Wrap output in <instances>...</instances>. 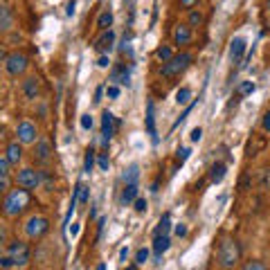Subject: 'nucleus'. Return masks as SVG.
<instances>
[{
	"mask_svg": "<svg viewBox=\"0 0 270 270\" xmlns=\"http://www.w3.org/2000/svg\"><path fill=\"white\" fill-rule=\"evenodd\" d=\"M245 38H241V36H236L232 38V43H230V59L234 61V63H239L241 59H243V54H245Z\"/></svg>",
	"mask_w": 270,
	"mask_h": 270,
	"instance_id": "obj_13",
	"label": "nucleus"
},
{
	"mask_svg": "<svg viewBox=\"0 0 270 270\" xmlns=\"http://www.w3.org/2000/svg\"><path fill=\"white\" fill-rule=\"evenodd\" d=\"M216 261L223 270H234L241 261V245L230 236L221 239L219 248H216Z\"/></svg>",
	"mask_w": 270,
	"mask_h": 270,
	"instance_id": "obj_2",
	"label": "nucleus"
},
{
	"mask_svg": "<svg viewBox=\"0 0 270 270\" xmlns=\"http://www.w3.org/2000/svg\"><path fill=\"white\" fill-rule=\"evenodd\" d=\"M12 23H14V18H12V9L5 5L3 9H0V30L3 32H9L12 30Z\"/></svg>",
	"mask_w": 270,
	"mask_h": 270,
	"instance_id": "obj_19",
	"label": "nucleus"
},
{
	"mask_svg": "<svg viewBox=\"0 0 270 270\" xmlns=\"http://www.w3.org/2000/svg\"><path fill=\"white\" fill-rule=\"evenodd\" d=\"M189 27H200L202 25V14L198 9H189V23H187Z\"/></svg>",
	"mask_w": 270,
	"mask_h": 270,
	"instance_id": "obj_27",
	"label": "nucleus"
},
{
	"mask_svg": "<svg viewBox=\"0 0 270 270\" xmlns=\"http://www.w3.org/2000/svg\"><path fill=\"white\" fill-rule=\"evenodd\" d=\"M21 90H23V97H25L27 101H32V99L38 97V93H41V84H38L36 77H27V79L23 81Z\"/></svg>",
	"mask_w": 270,
	"mask_h": 270,
	"instance_id": "obj_11",
	"label": "nucleus"
},
{
	"mask_svg": "<svg viewBox=\"0 0 270 270\" xmlns=\"http://www.w3.org/2000/svg\"><path fill=\"white\" fill-rule=\"evenodd\" d=\"M113 45H115V32L113 30L101 32V36L95 41V50L101 52V54H108V52L113 50Z\"/></svg>",
	"mask_w": 270,
	"mask_h": 270,
	"instance_id": "obj_10",
	"label": "nucleus"
},
{
	"mask_svg": "<svg viewBox=\"0 0 270 270\" xmlns=\"http://www.w3.org/2000/svg\"><path fill=\"white\" fill-rule=\"evenodd\" d=\"M97 65H99V68H108V65H110L108 54H101V56H99V61H97Z\"/></svg>",
	"mask_w": 270,
	"mask_h": 270,
	"instance_id": "obj_43",
	"label": "nucleus"
},
{
	"mask_svg": "<svg viewBox=\"0 0 270 270\" xmlns=\"http://www.w3.org/2000/svg\"><path fill=\"white\" fill-rule=\"evenodd\" d=\"M95 270H106V263H99V266L95 268Z\"/></svg>",
	"mask_w": 270,
	"mask_h": 270,
	"instance_id": "obj_53",
	"label": "nucleus"
},
{
	"mask_svg": "<svg viewBox=\"0 0 270 270\" xmlns=\"http://www.w3.org/2000/svg\"><path fill=\"white\" fill-rule=\"evenodd\" d=\"M200 138H202V128H200V126L191 128V133H189V140H191V142H200Z\"/></svg>",
	"mask_w": 270,
	"mask_h": 270,
	"instance_id": "obj_37",
	"label": "nucleus"
},
{
	"mask_svg": "<svg viewBox=\"0 0 270 270\" xmlns=\"http://www.w3.org/2000/svg\"><path fill=\"white\" fill-rule=\"evenodd\" d=\"M191 27L189 25H176V30H173V45H187V43H191Z\"/></svg>",
	"mask_w": 270,
	"mask_h": 270,
	"instance_id": "obj_12",
	"label": "nucleus"
},
{
	"mask_svg": "<svg viewBox=\"0 0 270 270\" xmlns=\"http://www.w3.org/2000/svg\"><path fill=\"white\" fill-rule=\"evenodd\" d=\"M250 93H254V84H252V81H241V84H239V97L250 95Z\"/></svg>",
	"mask_w": 270,
	"mask_h": 270,
	"instance_id": "obj_31",
	"label": "nucleus"
},
{
	"mask_svg": "<svg viewBox=\"0 0 270 270\" xmlns=\"http://www.w3.org/2000/svg\"><path fill=\"white\" fill-rule=\"evenodd\" d=\"M34 158H36L38 162H50L52 158V147L47 140H38L36 142V149H34Z\"/></svg>",
	"mask_w": 270,
	"mask_h": 270,
	"instance_id": "obj_14",
	"label": "nucleus"
},
{
	"mask_svg": "<svg viewBox=\"0 0 270 270\" xmlns=\"http://www.w3.org/2000/svg\"><path fill=\"white\" fill-rule=\"evenodd\" d=\"M257 185H259V189H270V169H259Z\"/></svg>",
	"mask_w": 270,
	"mask_h": 270,
	"instance_id": "obj_24",
	"label": "nucleus"
},
{
	"mask_svg": "<svg viewBox=\"0 0 270 270\" xmlns=\"http://www.w3.org/2000/svg\"><path fill=\"white\" fill-rule=\"evenodd\" d=\"M7 254L14 259V263L16 266H27V261H30V245L25 243V241H9L7 243Z\"/></svg>",
	"mask_w": 270,
	"mask_h": 270,
	"instance_id": "obj_5",
	"label": "nucleus"
},
{
	"mask_svg": "<svg viewBox=\"0 0 270 270\" xmlns=\"http://www.w3.org/2000/svg\"><path fill=\"white\" fill-rule=\"evenodd\" d=\"M119 50H122L124 54H128V56L133 54V50H131V34H128V36H124V38H122V47H119Z\"/></svg>",
	"mask_w": 270,
	"mask_h": 270,
	"instance_id": "obj_35",
	"label": "nucleus"
},
{
	"mask_svg": "<svg viewBox=\"0 0 270 270\" xmlns=\"http://www.w3.org/2000/svg\"><path fill=\"white\" fill-rule=\"evenodd\" d=\"M47 230H50V221H47L45 216H41V214L30 216L27 223H25V234L30 236V239H41Z\"/></svg>",
	"mask_w": 270,
	"mask_h": 270,
	"instance_id": "obj_6",
	"label": "nucleus"
},
{
	"mask_svg": "<svg viewBox=\"0 0 270 270\" xmlns=\"http://www.w3.org/2000/svg\"><path fill=\"white\" fill-rule=\"evenodd\" d=\"M5 156H7V160L12 162V165H18V162L23 160V144L18 142H9L7 149H5Z\"/></svg>",
	"mask_w": 270,
	"mask_h": 270,
	"instance_id": "obj_15",
	"label": "nucleus"
},
{
	"mask_svg": "<svg viewBox=\"0 0 270 270\" xmlns=\"http://www.w3.org/2000/svg\"><path fill=\"white\" fill-rule=\"evenodd\" d=\"M126 270H138V268H135V266H128V268H126Z\"/></svg>",
	"mask_w": 270,
	"mask_h": 270,
	"instance_id": "obj_54",
	"label": "nucleus"
},
{
	"mask_svg": "<svg viewBox=\"0 0 270 270\" xmlns=\"http://www.w3.org/2000/svg\"><path fill=\"white\" fill-rule=\"evenodd\" d=\"M0 266H3V270H12V266H16V263L9 254H5V257H0Z\"/></svg>",
	"mask_w": 270,
	"mask_h": 270,
	"instance_id": "obj_36",
	"label": "nucleus"
},
{
	"mask_svg": "<svg viewBox=\"0 0 270 270\" xmlns=\"http://www.w3.org/2000/svg\"><path fill=\"white\" fill-rule=\"evenodd\" d=\"M250 180H252V178H250V173H245L243 180H241V189H248V187H250Z\"/></svg>",
	"mask_w": 270,
	"mask_h": 270,
	"instance_id": "obj_46",
	"label": "nucleus"
},
{
	"mask_svg": "<svg viewBox=\"0 0 270 270\" xmlns=\"http://www.w3.org/2000/svg\"><path fill=\"white\" fill-rule=\"evenodd\" d=\"M41 180H43L45 189H54V180H52V173L47 171V169H41Z\"/></svg>",
	"mask_w": 270,
	"mask_h": 270,
	"instance_id": "obj_30",
	"label": "nucleus"
},
{
	"mask_svg": "<svg viewBox=\"0 0 270 270\" xmlns=\"http://www.w3.org/2000/svg\"><path fill=\"white\" fill-rule=\"evenodd\" d=\"M169 230H171V216L165 214L160 219V223H158L156 232H153V236H169Z\"/></svg>",
	"mask_w": 270,
	"mask_h": 270,
	"instance_id": "obj_21",
	"label": "nucleus"
},
{
	"mask_svg": "<svg viewBox=\"0 0 270 270\" xmlns=\"http://www.w3.org/2000/svg\"><path fill=\"white\" fill-rule=\"evenodd\" d=\"M196 3H198V0H180V5H182V7H185V9H191Z\"/></svg>",
	"mask_w": 270,
	"mask_h": 270,
	"instance_id": "obj_48",
	"label": "nucleus"
},
{
	"mask_svg": "<svg viewBox=\"0 0 270 270\" xmlns=\"http://www.w3.org/2000/svg\"><path fill=\"white\" fill-rule=\"evenodd\" d=\"M169 248H171V239L169 236H153V254H156V259H160Z\"/></svg>",
	"mask_w": 270,
	"mask_h": 270,
	"instance_id": "obj_17",
	"label": "nucleus"
},
{
	"mask_svg": "<svg viewBox=\"0 0 270 270\" xmlns=\"http://www.w3.org/2000/svg\"><path fill=\"white\" fill-rule=\"evenodd\" d=\"M97 165L101 171H108L110 167V160H108V153H97Z\"/></svg>",
	"mask_w": 270,
	"mask_h": 270,
	"instance_id": "obj_33",
	"label": "nucleus"
},
{
	"mask_svg": "<svg viewBox=\"0 0 270 270\" xmlns=\"http://www.w3.org/2000/svg\"><path fill=\"white\" fill-rule=\"evenodd\" d=\"M133 205H135V212H138V214H144V212H147V200L144 198H138Z\"/></svg>",
	"mask_w": 270,
	"mask_h": 270,
	"instance_id": "obj_38",
	"label": "nucleus"
},
{
	"mask_svg": "<svg viewBox=\"0 0 270 270\" xmlns=\"http://www.w3.org/2000/svg\"><path fill=\"white\" fill-rule=\"evenodd\" d=\"M243 270H268V268H266V263H263V261H257V259H252V261L245 263Z\"/></svg>",
	"mask_w": 270,
	"mask_h": 270,
	"instance_id": "obj_34",
	"label": "nucleus"
},
{
	"mask_svg": "<svg viewBox=\"0 0 270 270\" xmlns=\"http://www.w3.org/2000/svg\"><path fill=\"white\" fill-rule=\"evenodd\" d=\"M93 219H97V210H95V205L90 207V221H93Z\"/></svg>",
	"mask_w": 270,
	"mask_h": 270,
	"instance_id": "obj_52",
	"label": "nucleus"
},
{
	"mask_svg": "<svg viewBox=\"0 0 270 270\" xmlns=\"http://www.w3.org/2000/svg\"><path fill=\"white\" fill-rule=\"evenodd\" d=\"M27 56L25 54H21V52H12V54L7 56V61H5V70H7V75L9 77H21L23 72L27 70Z\"/></svg>",
	"mask_w": 270,
	"mask_h": 270,
	"instance_id": "obj_7",
	"label": "nucleus"
},
{
	"mask_svg": "<svg viewBox=\"0 0 270 270\" xmlns=\"http://www.w3.org/2000/svg\"><path fill=\"white\" fill-rule=\"evenodd\" d=\"M189 99H191V90H189V88H180V90L176 93V101H178V106H185Z\"/></svg>",
	"mask_w": 270,
	"mask_h": 270,
	"instance_id": "obj_28",
	"label": "nucleus"
},
{
	"mask_svg": "<svg viewBox=\"0 0 270 270\" xmlns=\"http://www.w3.org/2000/svg\"><path fill=\"white\" fill-rule=\"evenodd\" d=\"M128 259V248H122L119 250V261H126Z\"/></svg>",
	"mask_w": 270,
	"mask_h": 270,
	"instance_id": "obj_49",
	"label": "nucleus"
},
{
	"mask_svg": "<svg viewBox=\"0 0 270 270\" xmlns=\"http://www.w3.org/2000/svg\"><path fill=\"white\" fill-rule=\"evenodd\" d=\"M30 200H32V196H30V189H12L9 194H5V200H3V212H5V216L7 219H16V216H21L23 212L30 207Z\"/></svg>",
	"mask_w": 270,
	"mask_h": 270,
	"instance_id": "obj_1",
	"label": "nucleus"
},
{
	"mask_svg": "<svg viewBox=\"0 0 270 270\" xmlns=\"http://www.w3.org/2000/svg\"><path fill=\"white\" fill-rule=\"evenodd\" d=\"M176 236H187V225L185 223L176 225Z\"/></svg>",
	"mask_w": 270,
	"mask_h": 270,
	"instance_id": "obj_45",
	"label": "nucleus"
},
{
	"mask_svg": "<svg viewBox=\"0 0 270 270\" xmlns=\"http://www.w3.org/2000/svg\"><path fill=\"white\" fill-rule=\"evenodd\" d=\"M268 9H270V0H268Z\"/></svg>",
	"mask_w": 270,
	"mask_h": 270,
	"instance_id": "obj_55",
	"label": "nucleus"
},
{
	"mask_svg": "<svg viewBox=\"0 0 270 270\" xmlns=\"http://www.w3.org/2000/svg\"><path fill=\"white\" fill-rule=\"evenodd\" d=\"M225 173H228V167H225V162H214V165L210 167V182H212V185H219V182H223Z\"/></svg>",
	"mask_w": 270,
	"mask_h": 270,
	"instance_id": "obj_16",
	"label": "nucleus"
},
{
	"mask_svg": "<svg viewBox=\"0 0 270 270\" xmlns=\"http://www.w3.org/2000/svg\"><path fill=\"white\" fill-rule=\"evenodd\" d=\"M110 25H113V12H110V9H106V12H101V14H99V18H97V27H99L101 32H106Z\"/></svg>",
	"mask_w": 270,
	"mask_h": 270,
	"instance_id": "obj_22",
	"label": "nucleus"
},
{
	"mask_svg": "<svg viewBox=\"0 0 270 270\" xmlns=\"http://www.w3.org/2000/svg\"><path fill=\"white\" fill-rule=\"evenodd\" d=\"M106 93H108V97L110 99H119V88L115 84H110L108 88H106Z\"/></svg>",
	"mask_w": 270,
	"mask_h": 270,
	"instance_id": "obj_40",
	"label": "nucleus"
},
{
	"mask_svg": "<svg viewBox=\"0 0 270 270\" xmlns=\"http://www.w3.org/2000/svg\"><path fill=\"white\" fill-rule=\"evenodd\" d=\"M104 225H106V219H99L97 221V236H95V241L101 239V234H104Z\"/></svg>",
	"mask_w": 270,
	"mask_h": 270,
	"instance_id": "obj_41",
	"label": "nucleus"
},
{
	"mask_svg": "<svg viewBox=\"0 0 270 270\" xmlns=\"http://www.w3.org/2000/svg\"><path fill=\"white\" fill-rule=\"evenodd\" d=\"M191 61H194V56H191L189 52H180V54H173V59H171V61L162 63L160 75L165 77V79H173V77H180L182 72H185L187 68L191 65Z\"/></svg>",
	"mask_w": 270,
	"mask_h": 270,
	"instance_id": "obj_3",
	"label": "nucleus"
},
{
	"mask_svg": "<svg viewBox=\"0 0 270 270\" xmlns=\"http://www.w3.org/2000/svg\"><path fill=\"white\" fill-rule=\"evenodd\" d=\"M101 97H104V88H101V86H99V88L95 90V104H99Z\"/></svg>",
	"mask_w": 270,
	"mask_h": 270,
	"instance_id": "obj_47",
	"label": "nucleus"
},
{
	"mask_svg": "<svg viewBox=\"0 0 270 270\" xmlns=\"http://www.w3.org/2000/svg\"><path fill=\"white\" fill-rule=\"evenodd\" d=\"M119 126V122H115V115L110 110L101 113V147H108L110 138L115 135V128Z\"/></svg>",
	"mask_w": 270,
	"mask_h": 270,
	"instance_id": "obj_8",
	"label": "nucleus"
},
{
	"mask_svg": "<svg viewBox=\"0 0 270 270\" xmlns=\"http://www.w3.org/2000/svg\"><path fill=\"white\" fill-rule=\"evenodd\" d=\"M138 178H140V167L138 165H131L126 171H124V182H126V185L138 182Z\"/></svg>",
	"mask_w": 270,
	"mask_h": 270,
	"instance_id": "obj_25",
	"label": "nucleus"
},
{
	"mask_svg": "<svg viewBox=\"0 0 270 270\" xmlns=\"http://www.w3.org/2000/svg\"><path fill=\"white\" fill-rule=\"evenodd\" d=\"M147 131L151 135L153 144H158V133H156V115H153V101H149L147 106Z\"/></svg>",
	"mask_w": 270,
	"mask_h": 270,
	"instance_id": "obj_18",
	"label": "nucleus"
},
{
	"mask_svg": "<svg viewBox=\"0 0 270 270\" xmlns=\"http://www.w3.org/2000/svg\"><path fill=\"white\" fill-rule=\"evenodd\" d=\"M95 160H97V151H95L93 147H88V151H86V158H84V171H86V173L93 171Z\"/></svg>",
	"mask_w": 270,
	"mask_h": 270,
	"instance_id": "obj_23",
	"label": "nucleus"
},
{
	"mask_svg": "<svg viewBox=\"0 0 270 270\" xmlns=\"http://www.w3.org/2000/svg\"><path fill=\"white\" fill-rule=\"evenodd\" d=\"M261 128H263L266 133H270V110H268L266 115H263V119H261Z\"/></svg>",
	"mask_w": 270,
	"mask_h": 270,
	"instance_id": "obj_42",
	"label": "nucleus"
},
{
	"mask_svg": "<svg viewBox=\"0 0 270 270\" xmlns=\"http://www.w3.org/2000/svg\"><path fill=\"white\" fill-rule=\"evenodd\" d=\"M156 56L162 61V63H167V61L173 59V52H171V47H169V45H160V47L156 50Z\"/></svg>",
	"mask_w": 270,
	"mask_h": 270,
	"instance_id": "obj_26",
	"label": "nucleus"
},
{
	"mask_svg": "<svg viewBox=\"0 0 270 270\" xmlns=\"http://www.w3.org/2000/svg\"><path fill=\"white\" fill-rule=\"evenodd\" d=\"M16 135H18V142L21 144H34L38 138V131L32 122H21L16 128Z\"/></svg>",
	"mask_w": 270,
	"mask_h": 270,
	"instance_id": "obj_9",
	"label": "nucleus"
},
{
	"mask_svg": "<svg viewBox=\"0 0 270 270\" xmlns=\"http://www.w3.org/2000/svg\"><path fill=\"white\" fill-rule=\"evenodd\" d=\"M79 200L81 202H88V187L81 185V194H79Z\"/></svg>",
	"mask_w": 270,
	"mask_h": 270,
	"instance_id": "obj_44",
	"label": "nucleus"
},
{
	"mask_svg": "<svg viewBox=\"0 0 270 270\" xmlns=\"http://www.w3.org/2000/svg\"><path fill=\"white\" fill-rule=\"evenodd\" d=\"M16 185L23 187V189H38V187L43 185L41 171H36V169H32V167L21 169V171H16Z\"/></svg>",
	"mask_w": 270,
	"mask_h": 270,
	"instance_id": "obj_4",
	"label": "nucleus"
},
{
	"mask_svg": "<svg viewBox=\"0 0 270 270\" xmlns=\"http://www.w3.org/2000/svg\"><path fill=\"white\" fill-rule=\"evenodd\" d=\"M70 234H72V236H77V234H79V225H77V223H72V228H70Z\"/></svg>",
	"mask_w": 270,
	"mask_h": 270,
	"instance_id": "obj_51",
	"label": "nucleus"
},
{
	"mask_svg": "<svg viewBox=\"0 0 270 270\" xmlns=\"http://www.w3.org/2000/svg\"><path fill=\"white\" fill-rule=\"evenodd\" d=\"M81 128H86V131L93 128V117L90 115H81Z\"/></svg>",
	"mask_w": 270,
	"mask_h": 270,
	"instance_id": "obj_39",
	"label": "nucleus"
},
{
	"mask_svg": "<svg viewBox=\"0 0 270 270\" xmlns=\"http://www.w3.org/2000/svg\"><path fill=\"white\" fill-rule=\"evenodd\" d=\"M138 200V182H133V185H126L122 191V202L124 205H131V202Z\"/></svg>",
	"mask_w": 270,
	"mask_h": 270,
	"instance_id": "obj_20",
	"label": "nucleus"
},
{
	"mask_svg": "<svg viewBox=\"0 0 270 270\" xmlns=\"http://www.w3.org/2000/svg\"><path fill=\"white\" fill-rule=\"evenodd\" d=\"M75 0H70V3H68V9H65V12H68V16H72V14H75Z\"/></svg>",
	"mask_w": 270,
	"mask_h": 270,
	"instance_id": "obj_50",
	"label": "nucleus"
},
{
	"mask_svg": "<svg viewBox=\"0 0 270 270\" xmlns=\"http://www.w3.org/2000/svg\"><path fill=\"white\" fill-rule=\"evenodd\" d=\"M189 149H187V147H182V149H178V151H176V167H182V165H185V160H187V158H189Z\"/></svg>",
	"mask_w": 270,
	"mask_h": 270,
	"instance_id": "obj_29",
	"label": "nucleus"
},
{
	"mask_svg": "<svg viewBox=\"0 0 270 270\" xmlns=\"http://www.w3.org/2000/svg\"><path fill=\"white\" fill-rule=\"evenodd\" d=\"M149 261V250L147 248H140L138 252H135V263L138 266H142V263H147Z\"/></svg>",
	"mask_w": 270,
	"mask_h": 270,
	"instance_id": "obj_32",
	"label": "nucleus"
}]
</instances>
